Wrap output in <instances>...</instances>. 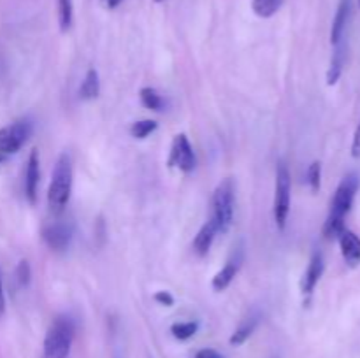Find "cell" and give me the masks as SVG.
<instances>
[{"label": "cell", "mask_w": 360, "mask_h": 358, "mask_svg": "<svg viewBox=\"0 0 360 358\" xmlns=\"http://www.w3.org/2000/svg\"><path fill=\"white\" fill-rule=\"evenodd\" d=\"M34 132V124L29 118H22L8 127L0 128V155L18 153Z\"/></svg>", "instance_id": "8992f818"}, {"label": "cell", "mask_w": 360, "mask_h": 358, "mask_svg": "<svg viewBox=\"0 0 360 358\" xmlns=\"http://www.w3.org/2000/svg\"><path fill=\"white\" fill-rule=\"evenodd\" d=\"M352 156H353V158H360V124H359V127H357L355 134H353Z\"/></svg>", "instance_id": "4316f807"}, {"label": "cell", "mask_w": 360, "mask_h": 358, "mask_svg": "<svg viewBox=\"0 0 360 358\" xmlns=\"http://www.w3.org/2000/svg\"><path fill=\"white\" fill-rule=\"evenodd\" d=\"M6 311V295H4V286H2V276H0V316L4 315Z\"/></svg>", "instance_id": "83f0119b"}, {"label": "cell", "mask_w": 360, "mask_h": 358, "mask_svg": "<svg viewBox=\"0 0 360 358\" xmlns=\"http://www.w3.org/2000/svg\"><path fill=\"white\" fill-rule=\"evenodd\" d=\"M74 341V322L69 316H58L48 329L44 339V358H67Z\"/></svg>", "instance_id": "3957f363"}, {"label": "cell", "mask_w": 360, "mask_h": 358, "mask_svg": "<svg viewBox=\"0 0 360 358\" xmlns=\"http://www.w3.org/2000/svg\"><path fill=\"white\" fill-rule=\"evenodd\" d=\"M357 192H359V177H357V174H348L339 183L331 204V213L325 220L324 235L327 239H336L345 230V218L352 209Z\"/></svg>", "instance_id": "6da1fadb"}, {"label": "cell", "mask_w": 360, "mask_h": 358, "mask_svg": "<svg viewBox=\"0 0 360 358\" xmlns=\"http://www.w3.org/2000/svg\"><path fill=\"white\" fill-rule=\"evenodd\" d=\"M216 234H218V230H216V225L213 223L211 220L206 221L194 239L195 255H199V257H206V255L209 253V250H211L213 241H215Z\"/></svg>", "instance_id": "5bb4252c"}, {"label": "cell", "mask_w": 360, "mask_h": 358, "mask_svg": "<svg viewBox=\"0 0 360 358\" xmlns=\"http://www.w3.org/2000/svg\"><path fill=\"white\" fill-rule=\"evenodd\" d=\"M281 4L283 0H253L252 8L259 18H271L280 11Z\"/></svg>", "instance_id": "d6986e66"}, {"label": "cell", "mask_w": 360, "mask_h": 358, "mask_svg": "<svg viewBox=\"0 0 360 358\" xmlns=\"http://www.w3.org/2000/svg\"><path fill=\"white\" fill-rule=\"evenodd\" d=\"M155 301L159 302V304L167 306V308H171V306L174 304V297L171 295L169 292H157V293H155Z\"/></svg>", "instance_id": "d4e9b609"}, {"label": "cell", "mask_w": 360, "mask_h": 358, "mask_svg": "<svg viewBox=\"0 0 360 358\" xmlns=\"http://www.w3.org/2000/svg\"><path fill=\"white\" fill-rule=\"evenodd\" d=\"M334 54H332L331 67L327 70V84H336L339 81L343 74V66H345V46L343 43H339L338 46H334Z\"/></svg>", "instance_id": "e0dca14e"}, {"label": "cell", "mask_w": 360, "mask_h": 358, "mask_svg": "<svg viewBox=\"0 0 360 358\" xmlns=\"http://www.w3.org/2000/svg\"><path fill=\"white\" fill-rule=\"evenodd\" d=\"M157 127H159V124H157L155 119H141V121L132 124L130 134L136 139H146L150 134H153L157 130Z\"/></svg>", "instance_id": "7402d4cb"}, {"label": "cell", "mask_w": 360, "mask_h": 358, "mask_svg": "<svg viewBox=\"0 0 360 358\" xmlns=\"http://www.w3.org/2000/svg\"><path fill=\"white\" fill-rule=\"evenodd\" d=\"M141 102H143L144 107L152 109V111H162L166 107V100H164L162 95L155 90V88H143L139 94Z\"/></svg>", "instance_id": "ac0fdd59"}, {"label": "cell", "mask_w": 360, "mask_h": 358, "mask_svg": "<svg viewBox=\"0 0 360 358\" xmlns=\"http://www.w3.org/2000/svg\"><path fill=\"white\" fill-rule=\"evenodd\" d=\"M308 183H310L311 192L317 193L322 186V163L313 162L308 167Z\"/></svg>", "instance_id": "603a6c76"}, {"label": "cell", "mask_w": 360, "mask_h": 358, "mask_svg": "<svg viewBox=\"0 0 360 358\" xmlns=\"http://www.w3.org/2000/svg\"><path fill=\"white\" fill-rule=\"evenodd\" d=\"M195 358H224V355L220 351L213 350V348H204V350H199L195 353Z\"/></svg>", "instance_id": "484cf974"}, {"label": "cell", "mask_w": 360, "mask_h": 358, "mask_svg": "<svg viewBox=\"0 0 360 358\" xmlns=\"http://www.w3.org/2000/svg\"><path fill=\"white\" fill-rule=\"evenodd\" d=\"M74 20V4L72 0H58V23L62 32H69Z\"/></svg>", "instance_id": "ffe728a7"}, {"label": "cell", "mask_w": 360, "mask_h": 358, "mask_svg": "<svg viewBox=\"0 0 360 358\" xmlns=\"http://www.w3.org/2000/svg\"><path fill=\"white\" fill-rule=\"evenodd\" d=\"M72 193V160L67 153H62L53 169L50 188H48V207L58 214L67 207Z\"/></svg>", "instance_id": "7a4b0ae2"}, {"label": "cell", "mask_w": 360, "mask_h": 358, "mask_svg": "<svg viewBox=\"0 0 360 358\" xmlns=\"http://www.w3.org/2000/svg\"><path fill=\"white\" fill-rule=\"evenodd\" d=\"M101 2L106 9H116L122 4V0H101Z\"/></svg>", "instance_id": "f1b7e54d"}, {"label": "cell", "mask_w": 360, "mask_h": 358, "mask_svg": "<svg viewBox=\"0 0 360 358\" xmlns=\"http://www.w3.org/2000/svg\"><path fill=\"white\" fill-rule=\"evenodd\" d=\"M359 8H360V0H359Z\"/></svg>", "instance_id": "1f68e13d"}, {"label": "cell", "mask_w": 360, "mask_h": 358, "mask_svg": "<svg viewBox=\"0 0 360 358\" xmlns=\"http://www.w3.org/2000/svg\"><path fill=\"white\" fill-rule=\"evenodd\" d=\"M234 183L232 179H224L216 186L211 200V218L209 220L216 225V230L225 234L232 227L234 221Z\"/></svg>", "instance_id": "277c9868"}, {"label": "cell", "mask_w": 360, "mask_h": 358, "mask_svg": "<svg viewBox=\"0 0 360 358\" xmlns=\"http://www.w3.org/2000/svg\"><path fill=\"white\" fill-rule=\"evenodd\" d=\"M169 165L176 167L181 172H192L195 169V153L190 141L185 134L174 137L173 148H171Z\"/></svg>", "instance_id": "ba28073f"}, {"label": "cell", "mask_w": 360, "mask_h": 358, "mask_svg": "<svg viewBox=\"0 0 360 358\" xmlns=\"http://www.w3.org/2000/svg\"><path fill=\"white\" fill-rule=\"evenodd\" d=\"M101 94V81H99V73L95 69H90L85 76L83 83L80 88V97L83 100H94Z\"/></svg>", "instance_id": "2e32d148"}, {"label": "cell", "mask_w": 360, "mask_h": 358, "mask_svg": "<svg viewBox=\"0 0 360 358\" xmlns=\"http://www.w3.org/2000/svg\"><path fill=\"white\" fill-rule=\"evenodd\" d=\"M350 13H352V0H341L338 6V11H336L334 22H332V30H331L332 46H338L339 43H343L346 25H348Z\"/></svg>", "instance_id": "7c38bea8"}, {"label": "cell", "mask_w": 360, "mask_h": 358, "mask_svg": "<svg viewBox=\"0 0 360 358\" xmlns=\"http://www.w3.org/2000/svg\"><path fill=\"white\" fill-rule=\"evenodd\" d=\"M290 193H292V181L288 167L285 165V162H278L276 185H274V221L280 230L285 228L290 213Z\"/></svg>", "instance_id": "5b68a950"}, {"label": "cell", "mask_w": 360, "mask_h": 358, "mask_svg": "<svg viewBox=\"0 0 360 358\" xmlns=\"http://www.w3.org/2000/svg\"><path fill=\"white\" fill-rule=\"evenodd\" d=\"M324 257H322L320 251H315L313 257H311L310 265H308L306 272H304V278H303V293L306 297H311V293L315 292L317 288L318 281H320L322 274H324Z\"/></svg>", "instance_id": "8fae6325"}, {"label": "cell", "mask_w": 360, "mask_h": 358, "mask_svg": "<svg viewBox=\"0 0 360 358\" xmlns=\"http://www.w3.org/2000/svg\"><path fill=\"white\" fill-rule=\"evenodd\" d=\"M260 318H262V316H260L259 311L250 313V315L246 316L241 323H239V327L234 330V334H232V337H231L232 346H241V344H245L246 341L253 336V332L257 330V327H259Z\"/></svg>", "instance_id": "9a60e30c"}, {"label": "cell", "mask_w": 360, "mask_h": 358, "mask_svg": "<svg viewBox=\"0 0 360 358\" xmlns=\"http://www.w3.org/2000/svg\"><path fill=\"white\" fill-rule=\"evenodd\" d=\"M30 278H32V271H30L29 262L22 260L16 267V281L20 286H27L30 283Z\"/></svg>", "instance_id": "cb8c5ba5"}, {"label": "cell", "mask_w": 360, "mask_h": 358, "mask_svg": "<svg viewBox=\"0 0 360 358\" xmlns=\"http://www.w3.org/2000/svg\"><path fill=\"white\" fill-rule=\"evenodd\" d=\"M74 228L67 221H55L43 228V241L51 251H65L72 241Z\"/></svg>", "instance_id": "52a82bcc"}, {"label": "cell", "mask_w": 360, "mask_h": 358, "mask_svg": "<svg viewBox=\"0 0 360 358\" xmlns=\"http://www.w3.org/2000/svg\"><path fill=\"white\" fill-rule=\"evenodd\" d=\"M155 2H164V0H155Z\"/></svg>", "instance_id": "4dcf8cb0"}, {"label": "cell", "mask_w": 360, "mask_h": 358, "mask_svg": "<svg viewBox=\"0 0 360 358\" xmlns=\"http://www.w3.org/2000/svg\"><path fill=\"white\" fill-rule=\"evenodd\" d=\"M4 160H6V156H4V155H0V163L4 162Z\"/></svg>", "instance_id": "f546056e"}, {"label": "cell", "mask_w": 360, "mask_h": 358, "mask_svg": "<svg viewBox=\"0 0 360 358\" xmlns=\"http://www.w3.org/2000/svg\"><path fill=\"white\" fill-rule=\"evenodd\" d=\"M39 177H41L39 153H37V149H32V153H30L29 156V162H27V170H25V195L32 206L37 202Z\"/></svg>", "instance_id": "30bf717a"}, {"label": "cell", "mask_w": 360, "mask_h": 358, "mask_svg": "<svg viewBox=\"0 0 360 358\" xmlns=\"http://www.w3.org/2000/svg\"><path fill=\"white\" fill-rule=\"evenodd\" d=\"M339 246H341V253L348 267L355 269L360 265V237L352 230H343L338 235Z\"/></svg>", "instance_id": "9c48e42d"}, {"label": "cell", "mask_w": 360, "mask_h": 358, "mask_svg": "<svg viewBox=\"0 0 360 358\" xmlns=\"http://www.w3.org/2000/svg\"><path fill=\"white\" fill-rule=\"evenodd\" d=\"M199 330V323L197 322H180L174 323L171 327V334L174 336V339L178 341H188L190 337H194Z\"/></svg>", "instance_id": "44dd1931"}, {"label": "cell", "mask_w": 360, "mask_h": 358, "mask_svg": "<svg viewBox=\"0 0 360 358\" xmlns=\"http://www.w3.org/2000/svg\"><path fill=\"white\" fill-rule=\"evenodd\" d=\"M241 255H238V257L234 255V257L225 264V267L222 269V271L216 272L215 278H213V288H215L216 292H224V290L234 281L236 274H238L239 267H241Z\"/></svg>", "instance_id": "4fadbf2b"}]
</instances>
